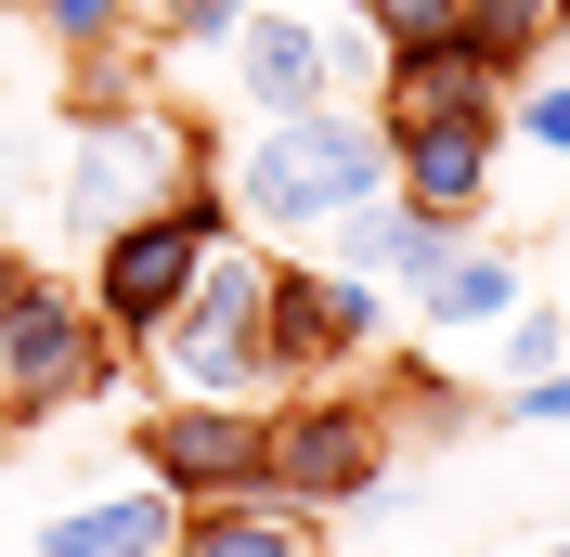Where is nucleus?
<instances>
[{"mask_svg": "<svg viewBox=\"0 0 570 557\" xmlns=\"http://www.w3.org/2000/svg\"><path fill=\"white\" fill-rule=\"evenodd\" d=\"M376 467H402V441H390V416L376 402H351V389H285L273 402V492L285 506H363L376 492Z\"/></svg>", "mask_w": 570, "mask_h": 557, "instance_id": "nucleus-7", "label": "nucleus"}, {"mask_svg": "<svg viewBox=\"0 0 570 557\" xmlns=\"http://www.w3.org/2000/svg\"><path fill=\"white\" fill-rule=\"evenodd\" d=\"M428 117H505V78L466 52V39H415V52H390V78H376V130H428Z\"/></svg>", "mask_w": 570, "mask_h": 557, "instance_id": "nucleus-13", "label": "nucleus"}, {"mask_svg": "<svg viewBox=\"0 0 570 557\" xmlns=\"http://www.w3.org/2000/svg\"><path fill=\"white\" fill-rule=\"evenodd\" d=\"M39 27H52V52H117L142 27V0H39Z\"/></svg>", "mask_w": 570, "mask_h": 557, "instance_id": "nucleus-19", "label": "nucleus"}, {"mask_svg": "<svg viewBox=\"0 0 570 557\" xmlns=\"http://www.w3.org/2000/svg\"><path fill=\"white\" fill-rule=\"evenodd\" d=\"M142 27L169 39V52H220V39L247 27V0H142Z\"/></svg>", "mask_w": 570, "mask_h": 557, "instance_id": "nucleus-20", "label": "nucleus"}, {"mask_svg": "<svg viewBox=\"0 0 570 557\" xmlns=\"http://www.w3.org/2000/svg\"><path fill=\"white\" fill-rule=\"evenodd\" d=\"M220 195H234V221H247L259 246H285V234H324L337 208L390 195V130H376V105L247 117V143L220 156Z\"/></svg>", "mask_w": 570, "mask_h": 557, "instance_id": "nucleus-1", "label": "nucleus"}, {"mask_svg": "<svg viewBox=\"0 0 570 557\" xmlns=\"http://www.w3.org/2000/svg\"><path fill=\"white\" fill-rule=\"evenodd\" d=\"M259 285H273L259 234H220L208 273H195V299L142 338V363H156V389H169V402H285L273 350H259Z\"/></svg>", "mask_w": 570, "mask_h": 557, "instance_id": "nucleus-3", "label": "nucleus"}, {"mask_svg": "<svg viewBox=\"0 0 570 557\" xmlns=\"http://www.w3.org/2000/svg\"><path fill=\"white\" fill-rule=\"evenodd\" d=\"M505 416H519V428H570V363L532 377V389H505Z\"/></svg>", "mask_w": 570, "mask_h": 557, "instance_id": "nucleus-22", "label": "nucleus"}, {"mask_svg": "<svg viewBox=\"0 0 570 557\" xmlns=\"http://www.w3.org/2000/svg\"><path fill=\"white\" fill-rule=\"evenodd\" d=\"M220 156L195 143V117L169 105H78L66 117V169H52V221L66 234H117V221H156L181 208Z\"/></svg>", "mask_w": 570, "mask_h": 557, "instance_id": "nucleus-2", "label": "nucleus"}, {"mask_svg": "<svg viewBox=\"0 0 570 557\" xmlns=\"http://www.w3.org/2000/svg\"><path fill=\"white\" fill-rule=\"evenodd\" d=\"M220 78L247 117H312L337 105V0L298 13V0H247V27L220 39Z\"/></svg>", "mask_w": 570, "mask_h": 557, "instance_id": "nucleus-9", "label": "nucleus"}, {"mask_svg": "<svg viewBox=\"0 0 570 557\" xmlns=\"http://www.w3.org/2000/svg\"><path fill=\"white\" fill-rule=\"evenodd\" d=\"M169 557H324V545H312V506H285V492H220V506H181Z\"/></svg>", "mask_w": 570, "mask_h": 557, "instance_id": "nucleus-15", "label": "nucleus"}, {"mask_svg": "<svg viewBox=\"0 0 570 557\" xmlns=\"http://www.w3.org/2000/svg\"><path fill=\"white\" fill-rule=\"evenodd\" d=\"M220 234H247V221H234V195H220V169H208L181 208L91 234V285H78V299L105 312V338H117V350H142L156 324L181 312V299H195V273H208V246H220Z\"/></svg>", "mask_w": 570, "mask_h": 557, "instance_id": "nucleus-4", "label": "nucleus"}, {"mask_svg": "<svg viewBox=\"0 0 570 557\" xmlns=\"http://www.w3.org/2000/svg\"><path fill=\"white\" fill-rule=\"evenodd\" d=\"M493 156H505V117H428V130H390V195L428 221H493Z\"/></svg>", "mask_w": 570, "mask_h": 557, "instance_id": "nucleus-10", "label": "nucleus"}, {"mask_svg": "<svg viewBox=\"0 0 570 557\" xmlns=\"http://www.w3.org/2000/svg\"><path fill=\"white\" fill-rule=\"evenodd\" d=\"M0 13H39V0H0Z\"/></svg>", "mask_w": 570, "mask_h": 557, "instance_id": "nucleus-25", "label": "nucleus"}, {"mask_svg": "<svg viewBox=\"0 0 570 557\" xmlns=\"http://www.w3.org/2000/svg\"><path fill=\"white\" fill-rule=\"evenodd\" d=\"M532 557H570V531H544V545H532Z\"/></svg>", "mask_w": 570, "mask_h": 557, "instance_id": "nucleus-24", "label": "nucleus"}, {"mask_svg": "<svg viewBox=\"0 0 570 557\" xmlns=\"http://www.w3.org/2000/svg\"><path fill=\"white\" fill-rule=\"evenodd\" d=\"M39 285V260H27V234H0V312H13V299H27Z\"/></svg>", "mask_w": 570, "mask_h": 557, "instance_id": "nucleus-23", "label": "nucleus"}, {"mask_svg": "<svg viewBox=\"0 0 570 557\" xmlns=\"http://www.w3.org/2000/svg\"><path fill=\"white\" fill-rule=\"evenodd\" d=\"M558 27H570L558 0H454V39H466V52H480V66L505 78V91H519V78L544 66V39H558Z\"/></svg>", "mask_w": 570, "mask_h": 557, "instance_id": "nucleus-16", "label": "nucleus"}, {"mask_svg": "<svg viewBox=\"0 0 570 557\" xmlns=\"http://www.w3.org/2000/svg\"><path fill=\"white\" fill-rule=\"evenodd\" d=\"M259 350H273L285 389H312L324 363L390 350V285L337 273V260H273V285H259Z\"/></svg>", "mask_w": 570, "mask_h": 557, "instance_id": "nucleus-6", "label": "nucleus"}, {"mask_svg": "<svg viewBox=\"0 0 570 557\" xmlns=\"http://www.w3.org/2000/svg\"><path fill=\"white\" fill-rule=\"evenodd\" d=\"M558 13H570V0H558Z\"/></svg>", "mask_w": 570, "mask_h": 557, "instance_id": "nucleus-26", "label": "nucleus"}, {"mask_svg": "<svg viewBox=\"0 0 570 557\" xmlns=\"http://www.w3.org/2000/svg\"><path fill=\"white\" fill-rule=\"evenodd\" d=\"M532 299V273H519V246L493 234V221H466L454 246H441V273L415 285V324H441V338H493L505 312Z\"/></svg>", "mask_w": 570, "mask_h": 557, "instance_id": "nucleus-12", "label": "nucleus"}, {"mask_svg": "<svg viewBox=\"0 0 570 557\" xmlns=\"http://www.w3.org/2000/svg\"><path fill=\"white\" fill-rule=\"evenodd\" d=\"M130 467H142V480H169L181 506L273 492V402H169V389H156V416H142Z\"/></svg>", "mask_w": 570, "mask_h": 557, "instance_id": "nucleus-8", "label": "nucleus"}, {"mask_svg": "<svg viewBox=\"0 0 570 557\" xmlns=\"http://www.w3.org/2000/svg\"><path fill=\"white\" fill-rule=\"evenodd\" d=\"M351 13L390 39V52H415V39H454V0H351Z\"/></svg>", "mask_w": 570, "mask_h": 557, "instance_id": "nucleus-21", "label": "nucleus"}, {"mask_svg": "<svg viewBox=\"0 0 570 557\" xmlns=\"http://www.w3.org/2000/svg\"><path fill=\"white\" fill-rule=\"evenodd\" d=\"M312 246L337 260V273H363V285H390V299H415V285L441 273V246H454V221L402 208V195H363V208H337V221H324Z\"/></svg>", "mask_w": 570, "mask_h": 557, "instance_id": "nucleus-11", "label": "nucleus"}, {"mask_svg": "<svg viewBox=\"0 0 570 557\" xmlns=\"http://www.w3.org/2000/svg\"><path fill=\"white\" fill-rule=\"evenodd\" d=\"M376 416H390V441H402V428H466V389H454V377H428V363H390Z\"/></svg>", "mask_w": 570, "mask_h": 557, "instance_id": "nucleus-18", "label": "nucleus"}, {"mask_svg": "<svg viewBox=\"0 0 570 557\" xmlns=\"http://www.w3.org/2000/svg\"><path fill=\"white\" fill-rule=\"evenodd\" d=\"M558 363H570V312H558V299H519V312L493 324V377L532 389V377H558Z\"/></svg>", "mask_w": 570, "mask_h": 557, "instance_id": "nucleus-17", "label": "nucleus"}, {"mask_svg": "<svg viewBox=\"0 0 570 557\" xmlns=\"http://www.w3.org/2000/svg\"><path fill=\"white\" fill-rule=\"evenodd\" d=\"M105 377H117L105 312H91V299H66L52 273L0 312V428H52V416H78Z\"/></svg>", "mask_w": 570, "mask_h": 557, "instance_id": "nucleus-5", "label": "nucleus"}, {"mask_svg": "<svg viewBox=\"0 0 570 557\" xmlns=\"http://www.w3.org/2000/svg\"><path fill=\"white\" fill-rule=\"evenodd\" d=\"M169 531H181L169 480H117V492H91V506H52V519H39V557H169Z\"/></svg>", "mask_w": 570, "mask_h": 557, "instance_id": "nucleus-14", "label": "nucleus"}]
</instances>
